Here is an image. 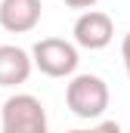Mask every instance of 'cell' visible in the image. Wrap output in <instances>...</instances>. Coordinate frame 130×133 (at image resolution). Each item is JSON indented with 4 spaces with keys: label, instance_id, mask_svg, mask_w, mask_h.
<instances>
[{
    "label": "cell",
    "instance_id": "1",
    "mask_svg": "<svg viewBox=\"0 0 130 133\" xmlns=\"http://www.w3.org/2000/svg\"><path fill=\"white\" fill-rule=\"evenodd\" d=\"M0 133H50L47 108L31 93H16L0 108Z\"/></svg>",
    "mask_w": 130,
    "mask_h": 133
},
{
    "label": "cell",
    "instance_id": "2",
    "mask_svg": "<svg viewBox=\"0 0 130 133\" xmlns=\"http://www.w3.org/2000/svg\"><path fill=\"white\" fill-rule=\"evenodd\" d=\"M65 105L84 121L102 118V111L108 108V84L99 74H74L65 87Z\"/></svg>",
    "mask_w": 130,
    "mask_h": 133
},
{
    "label": "cell",
    "instance_id": "3",
    "mask_svg": "<svg viewBox=\"0 0 130 133\" xmlns=\"http://www.w3.org/2000/svg\"><path fill=\"white\" fill-rule=\"evenodd\" d=\"M31 65L47 77H71L77 71V46L62 37H43L31 46Z\"/></svg>",
    "mask_w": 130,
    "mask_h": 133
},
{
    "label": "cell",
    "instance_id": "4",
    "mask_svg": "<svg viewBox=\"0 0 130 133\" xmlns=\"http://www.w3.org/2000/svg\"><path fill=\"white\" fill-rule=\"evenodd\" d=\"M71 34H74V43H77V46H84V50H102V46L112 43V37H115V25H112V19H108L105 12H99V9H87V12L77 16Z\"/></svg>",
    "mask_w": 130,
    "mask_h": 133
},
{
    "label": "cell",
    "instance_id": "5",
    "mask_svg": "<svg viewBox=\"0 0 130 133\" xmlns=\"http://www.w3.org/2000/svg\"><path fill=\"white\" fill-rule=\"evenodd\" d=\"M40 12V0H0V28L9 34H28L37 28Z\"/></svg>",
    "mask_w": 130,
    "mask_h": 133
},
{
    "label": "cell",
    "instance_id": "6",
    "mask_svg": "<svg viewBox=\"0 0 130 133\" xmlns=\"http://www.w3.org/2000/svg\"><path fill=\"white\" fill-rule=\"evenodd\" d=\"M31 56L22 46L3 43L0 46V87H19L31 77Z\"/></svg>",
    "mask_w": 130,
    "mask_h": 133
},
{
    "label": "cell",
    "instance_id": "7",
    "mask_svg": "<svg viewBox=\"0 0 130 133\" xmlns=\"http://www.w3.org/2000/svg\"><path fill=\"white\" fill-rule=\"evenodd\" d=\"M68 133H124V130H121V124H115V121H102L93 130H68Z\"/></svg>",
    "mask_w": 130,
    "mask_h": 133
},
{
    "label": "cell",
    "instance_id": "8",
    "mask_svg": "<svg viewBox=\"0 0 130 133\" xmlns=\"http://www.w3.org/2000/svg\"><path fill=\"white\" fill-rule=\"evenodd\" d=\"M121 59H124V68H127V74H130V31L121 40Z\"/></svg>",
    "mask_w": 130,
    "mask_h": 133
},
{
    "label": "cell",
    "instance_id": "9",
    "mask_svg": "<svg viewBox=\"0 0 130 133\" xmlns=\"http://www.w3.org/2000/svg\"><path fill=\"white\" fill-rule=\"evenodd\" d=\"M62 3H65V6H71V9H84V12L96 6V0H62Z\"/></svg>",
    "mask_w": 130,
    "mask_h": 133
}]
</instances>
